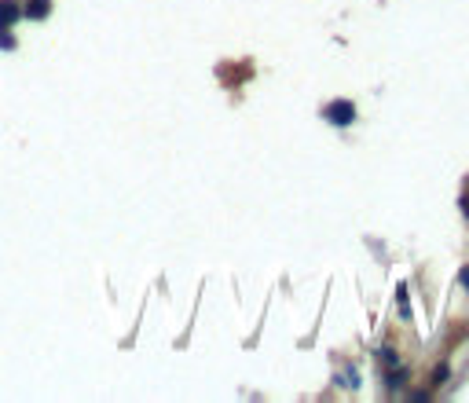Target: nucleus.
I'll return each mask as SVG.
<instances>
[{
	"instance_id": "nucleus-1",
	"label": "nucleus",
	"mask_w": 469,
	"mask_h": 403,
	"mask_svg": "<svg viewBox=\"0 0 469 403\" xmlns=\"http://www.w3.org/2000/svg\"><path fill=\"white\" fill-rule=\"evenodd\" d=\"M327 121L330 125H341V129H345V125H352L356 121V107L349 99H337V103H330L327 107Z\"/></svg>"
},
{
	"instance_id": "nucleus-2",
	"label": "nucleus",
	"mask_w": 469,
	"mask_h": 403,
	"mask_svg": "<svg viewBox=\"0 0 469 403\" xmlns=\"http://www.w3.org/2000/svg\"><path fill=\"white\" fill-rule=\"evenodd\" d=\"M18 15H23V8H18L15 0H0V30H8Z\"/></svg>"
},
{
	"instance_id": "nucleus-3",
	"label": "nucleus",
	"mask_w": 469,
	"mask_h": 403,
	"mask_svg": "<svg viewBox=\"0 0 469 403\" xmlns=\"http://www.w3.org/2000/svg\"><path fill=\"white\" fill-rule=\"evenodd\" d=\"M48 11H52V8H48V0H33V4L26 8V15H30V18H45Z\"/></svg>"
},
{
	"instance_id": "nucleus-4",
	"label": "nucleus",
	"mask_w": 469,
	"mask_h": 403,
	"mask_svg": "<svg viewBox=\"0 0 469 403\" xmlns=\"http://www.w3.org/2000/svg\"><path fill=\"white\" fill-rule=\"evenodd\" d=\"M458 283H462V286H465V290H469V264H465V268H462V271H458Z\"/></svg>"
}]
</instances>
